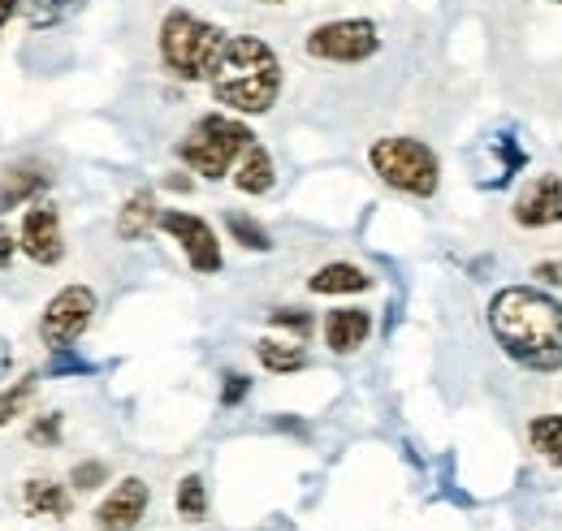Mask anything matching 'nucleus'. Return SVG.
<instances>
[{
  "mask_svg": "<svg viewBox=\"0 0 562 531\" xmlns=\"http://www.w3.org/2000/svg\"><path fill=\"white\" fill-rule=\"evenodd\" d=\"M82 4H87V0H26V26H31V31L57 26V22L74 18Z\"/></svg>",
  "mask_w": 562,
  "mask_h": 531,
  "instance_id": "nucleus-23",
  "label": "nucleus"
},
{
  "mask_svg": "<svg viewBox=\"0 0 562 531\" xmlns=\"http://www.w3.org/2000/svg\"><path fill=\"white\" fill-rule=\"evenodd\" d=\"M178 247H182V256H187V264L195 268L200 276H212V272H221L225 268V256H221V238H216V229H212L204 216H195V212H182V207H165L160 212V221H156Z\"/></svg>",
  "mask_w": 562,
  "mask_h": 531,
  "instance_id": "nucleus-8",
  "label": "nucleus"
},
{
  "mask_svg": "<svg viewBox=\"0 0 562 531\" xmlns=\"http://www.w3.org/2000/svg\"><path fill=\"white\" fill-rule=\"evenodd\" d=\"M156 221H160V207H156V195L143 187V191H135L131 200L117 207V238L122 242H143L151 229H156Z\"/></svg>",
  "mask_w": 562,
  "mask_h": 531,
  "instance_id": "nucleus-16",
  "label": "nucleus"
},
{
  "mask_svg": "<svg viewBox=\"0 0 562 531\" xmlns=\"http://www.w3.org/2000/svg\"><path fill=\"white\" fill-rule=\"evenodd\" d=\"M510 216L519 229H554L562 225V178L559 173H537L532 182H524V191L510 203Z\"/></svg>",
  "mask_w": 562,
  "mask_h": 531,
  "instance_id": "nucleus-10",
  "label": "nucleus"
},
{
  "mask_svg": "<svg viewBox=\"0 0 562 531\" xmlns=\"http://www.w3.org/2000/svg\"><path fill=\"white\" fill-rule=\"evenodd\" d=\"M256 359L273 376H294V372L307 368V350H303L299 337H260L256 341Z\"/></svg>",
  "mask_w": 562,
  "mask_h": 531,
  "instance_id": "nucleus-18",
  "label": "nucleus"
},
{
  "mask_svg": "<svg viewBox=\"0 0 562 531\" xmlns=\"http://www.w3.org/2000/svg\"><path fill=\"white\" fill-rule=\"evenodd\" d=\"M493 341L528 372H562V298L541 285H506L490 303Z\"/></svg>",
  "mask_w": 562,
  "mask_h": 531,
  "instance_id": "nucleus-1",
  "label": "nucleus"
},
{
  "mask_svg": "<svg viewBox=\"0 0 562 531\" xmlns=\"http://www.w3.org/2000/svg\"><path fill=\"white\" fill-rule=\"evenodd\" d=\"M22 506H26V515H35V519H70L74 493L66 484H57V479L35 475V479L22 484Z\"/></svg>",
  "mask_w": 562,
  "mask_h": 531,
  "instance_id": "nucleus-15",
  "label": "nucleus"
},
{
  "mask_svg": "<svg viewBox=\"0 0 562 531\" xmlns=\"http://www.w3.org/2000/svg\"><path fill=\"white\" fill-rule=\"evenodd\" d=\"M61 428H66V419L53 410V415H40L31 428H26V441L31 445H40V450H53V445H61Z\"/></svg>",
  "mask_w": 562,
  "mask_h": 531,
  "instance_id": "nucleus-26",
  "label": "nucleus"
},
{
  "mask_svg": "<svg viewBox=\"0 0 562 531\" xmlns=\"http://www.w3.org/2000/svg\"><path fill=\"white\" fill-rule=\"evenodd\" d=\"M225 39L229 31H221L209 18L191 9H169L156 31V57H160V69L178 82H209Z\"/></svg>",
  "mask_w": 562,
  "mask_h": 531,
  "instance_id": "nucleus-3",
  "label": "nucleus"
},
{
  "mask_svg": "<svg viewBox=\"0 0 562 531\" xmlns=\"http://www.w3.org/2000/svg\"><path fill=\"white\" fill-rule=\"evenodd\" d=\"M26 9V0H0V31H4V22L13 18V13H22Z\"/></svg>",
  "mask_w": 562,
  "mask_h": 531,
  "instance_id": "nucleus-31",
  "label": "nucleus"
},
{
  "mask_svg": "<svg viewBox=\"0 0 562 531\" xmlns=\"http://www.w3.org/2000/svg\"><path fill=\"white\" fill-rule=\"evenodd\" d=\"M95 312H100V298L91 285H61L40 316V341L48 350H74V341L91 329Z\"/></svg>",
  "mask_w": 562,
  "mask_h": 531,
  "instance_id": "nucleus-7",
  "label": "nucleus"
},
{
  "mask_svg": "<svg viewBox=\"0 0 562 531\" xmlns=\"http://www.w3.org/2000/svg\"><path fill=\"white\" fill-rule=\"evenodd\" d=\"M285 66L278 48L260 35H229L209 74L212 100L234 117H265L281 100Z\"/></svg>",
  "mask_w": 562,
  "mask_h": 531,
  "instance_id": "nucleus-2",
  "label": "nucleus"
},
{
  "mask_svg": "<svg viewBox=\"0 0 562 531\" xmlns=\"http://www.w3.org/2000/svg\"><path fill=\"white\" fill-rule=\"evenodd\" d=\"M53 187V169L40 165V160H18L0 173V216L13 212V207H26V203L44 200V191Z\"/></svg>",
  "mask_w": 562,
  "mask_h": 531,
  "instance_id": "nucleus-12",
  "label": "nucleus"
},
{
  "mask_svg": "<svg viewBox=\"0 0 562 531\" xmlns=\"http://www.w3.org/2000/svg\"><path fill=\"white\" fill-rule=\"evenodd\" d=\"M368 337H372V312H363V307H334L325 316V346L342 359L355 354Z\"/></svg>",
  "mask_w": 562,
  "mask_h": 531,
  "instance_id": "nucleus-14",
  "label": "nucleus"
},
{
  "mask_svg": "<svg viewBox=\"0 0 562 531\" xmlns=\"http://www.w3.org/2000/svg\"><path fill=\"white\" fill-rule=\"evenodd\" d=\"M303 53L321 66H363L381 53V31L372 18H329L303 35Z\"/></svg>",
  "mask_w": 562,
  "mask_h": 531,
  "instance_id": "nucleus-6",
  "label": "nucleus"
},
{
  "mask_svg": "<svg viewBox=\"0 0 562 531\" xmlns=\"http://www.w3.org/2000/svg\"><path fill=\"white\" fill-rule=\"evenodd\" d=\"M554 4H562V0H554Z\"/></svg>",
  "mask_w": 562,
  "mask_h": 531,
  "instance_id": "nucleus-34",
  "label": "nucleus"
},
{
  "mask_svg": "<svg viewBox=\"0 0 562 531\" xmlns=\"http://www.w3.org/2000/svg\"><path fill=\"white\" fill-rule=\"evenodd\" d=\"M173 506H178V515H182L187 523H204V519H209V484H204L200 471H191V475L178 479Z\"/></svg>",
  "mask_w": 562,
  "mask_h": 531,
  "instance_id": "nucleus-20",
  "label": "nucleus"
},
{
  "mask_svg": "<svg viewBox=\"0 0 562 531\" xmlns=\"http://www.w3.org/2000/svg\"><path fill=\"white\" fill-rule=\"evenodd\" d=\"M35 394H40V376H35V372H26V376H18L13 385H4V389H0V428L13 423L18 415H26V406L35 402Z\"/></svg>",
  "mask_w": 562,
  "mask_h": 531,
  "instance_id": "nucleus-22",
  "label": "nucleus"
},
{
  "mask_svg": "<svg viewBox=\"0 0 562 531\" xmlns=\"http://www.w3.org/2000/svg\"><path fill=\"white\" fill-rule=\"evenodd\" d=\"M229 178H234V191H238V195L260 200V195H269V191L278 187V165H273V156H269L265 143H251V147L238 156V165H234Z\"/></svg>",
  "mask_w": 562,
  "mask_h": 531,
  "instance_id": "nucleus-13",
  "label": "nucleus"
},
{
  "mask_svg": "<svg viewBox=\"0 0 562 531\" xmlns=\"http://www.w3.org/2000/svg\"><path fill=\"white\" fill-rule=\"evenodd\" d=\"M269 325H278V329H285L290 337H299V341H307V332H312V312H303V307H273L269 312Z\"/></svg>",
  "mask_w": 562,
  "mask_h": 531,
  "instance_id": "nucleus-24",
  "label": "nucleus"
},
{
  "mask_svg": "<svg viewBox=\"0 0 562 531\" xmlns=\"http://www.w3.org/2000/svg\"><path fill=\"white\" fill-rule=\"evenodd\" d=\"M256 143V134L247 122H238L234 113H204L191 131L178 138V160L195 173V178H204V182H221V178H229L234 173V165H238V156L247 151Z\"/></svg>",
  "mask_w": 562,
  "mask_h": 531,
  "instance_id": "nucleus-5",
  "label": "nucleus"
},
{
  "mask_svg": "<svg viewBox=\"0 0 562 531\" xmlns=\"http://www.w3.org/2000/svg\"><path fill=\"white\" fill-rule=\"evenodd\" d=\"M307 290L312 294H363V290H372V276L359 264L334 260V264H321L307 276Z\"/></svg>",
  "mask_w": 562,
  "mask_h": 531,
  "instance_id": "nucleus-17",
  "label": "nucleus"
},
{
  "mask_svg": "<svg viewBox=\"0 0 562 531\" xmlns=\"http://www.w3.org/2000/svg\"><path fill=\"white\" fill-rule=\"evenodd\" d=\"M528 450L546 466H559L562 471V415L559 410H546V415H532V419H528Z\"/></svg>",
  "mask_w": 562,
  "mask_h": 531,
  "instance_id": "nucleus-19",
  "label": "nucleus"
},
{
  "mask_svg": "<svg viewBox=\"0 0 562 531\" xmlns=\"http://www.w3.org/2000/svg\"><path fill=\"white\" fill-rule=\"evenodd\" d=\"M91 372V363H82V359H74L70 350H53V363H48V376H87Z\"/></svg>",
  "mask_w": 562,
  "mask_h": 531,
  "instance_id": "nucleus-28",
  "label": "nucleus"
},
{
  "mask_svg": "<svg viewBox=\"0 0 562 531\" xmlns=\"http://www.w3.org/2000/svg\"><path fill=\"white\" fill-rule=\"evenodd\" d=\"M13 256H18V234L9 225H0V268L13 264Z\"/></svg>",
  "mask_w": 562,
  "mask_h": 531,
  "instance_id": "nucleus-30",
  "label": "nucleus"
},
{
  "mask_svg": "<svg viewBox=\"0 0 562 531\" xmlns=\"http://www.w3.org/2000/svg\"><path fill=\"white\" fill-rule=\"evenodd\" d=\"M260 4H285V0H260Z\"/></svg>",
  "mask_w": 562,
  "mask_h": 531,
  "instance_id": "nucleus-33",
  "label": "nucleus"
},
{
  "mask_svg": "<svg viewBox=\"0 0 562 531\" xmlns=\"http://www.w3.org/2000/svg\"><path fill=\"white\" fill-rule=\"evenodd\" d=\"M104 484H109V463H100V459H87V463H78L70 471L74 493H95V488H104Z\"/></svg>",
  "mask_w": 562,
  "mask_h": 531,
  "instance_id": "nucleus-25",
  "label": "nucleus"
},
{
  "mask_svg": "<svg viewBox=\"0 0 562 531\" xmlns=\"http://www.w3.org/2000/svg\"><path fill=\"white\" fill-rule=\"evenodd\" d=\"M225 229H229V238L243 247V251H273V238H269V229L256 221V216H247V212H225Z\"/></svg>",
  "mask_w": 562,
  "mask_h": 531,
  "instance_id": "nucleus-21",
  "label": "nucleus"
},
{
  "mask_svg": "<svg viewBox=\"0 0 562 531\" xmlns=\"http://www.w3.org/2000/svg\"><path fill=\"white\" fill-rule=\"evenodd\" d=\"M532 276L546 285V290H562V260H546V264L532 268Z\"/></svg>",
  "mask_w": 562,
  "mask_h": 531,
  "instance_id": "nucleus-29",
  "label": "nucleus"
},
{
  "mask_svg": "<svg viewBox=\"0 0 562 531\" xmlns=\"http://www.w3.org/2000/svg\"><path fill=\"white\" fill-rule=\"evenodd\" d=\"M247 394H251V376L247 372H225V381H221V406L234 410V406H243Z\"/></svg>",
  "mask_w": 562,
  "mask_h": 531,
  "instance_id": "nucleus-27",
  "label": "nucleus"
},
{
  "mask_svg": "<svg viewBox=\"0 0 562 531\" xmlns=\"http://www.w3.org/2000/svg\"><path fill=\"white\" fill-rule=\"evenodd\" d=\"M169 191H191V178H169Z\"/></svg>",
  "mask_w": 562,
  "mask_h": 531,
  "instance_id": "nucleus-32",
  "label": "nucleus"
},
{
  "mask_svg": "<svg viewBox=\"0 0 562 531\" xmlns=\"http://www.w3.org/2000/svg\"><path fill=\"white\" fill-rule=\"evenodd\" d=\"M147 501H151V488L139 475H126L109 488V497L95 506V531H135L147 515Z\"/></svg>",
  "mask_w": 562,
  "mask_h": 531,
  "instance_id": "nucleus-11",
  "label": "nucleus"
},
{
  "mask_svg": "<svg viewBox=\"0 0 562 531\" xmlns=\"http://www.w3.org/2000/svg\"><path fill=\"white\" fill-rule=\"evenodd\" d=\"M368 169L376 173V182H385L390 191L407 195V200H432L441 191V156L412 134H381L368 147Z\"/></svg>",
  "mask_w": 562,
  "mask_h": 531,
  "instance_id": "nucleus-4",
  "label": "nucleus"
},
{
  "mask_svg": "<svg viewBox=\"0 0 562 531\" xmlns=\"http://www.w3.org/2000/svg\"><path fill=\"white\" fill-rule=\"evenodd\" d=\"M18 251L40 268H57L66 260V229H61V212L53 200H35L22 212Z\"/></svg>",
  "mask_w": 562,
  "mask_h": 531,
  "instance_id": "nucleus-9",
  "label": "nucleus"
}]
</instances>
